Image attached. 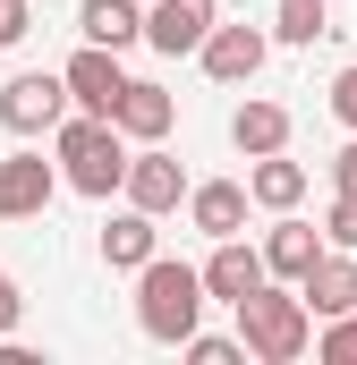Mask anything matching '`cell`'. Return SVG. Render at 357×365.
<instances>
[{
  "label": "cell",
  "mask_w": 357,
  "mask_h": 365,
  "mask_svg": "<svg viewBox=\"0 0 357 365\" xmlns=\"http://www.w3.org/2000/svg\"><path fill=\"white\" fill-rule=\"evenodd\" d=\"M230 314H238V349H247L256 365H298L306 349H315V314H306V297H298L289 280L247 289Z\"/></svg>",
  "instance_id": "cell-1"
},
{
  "label": "cell",
  "mask_w": 357,
  "mask_h": 365,
  "mask_svg": "<svg viewBox=\"0 0 357 365\" xmlns=\"http://www.w3.org/2000/svg\"><path fill=\"white\" fill-rule=\"evenodd\" d=\"M51 170H60V187H77V195H94V204H111L119 195V170H128V136L111 128V119H94V110H69L60 128H51Z\"/></svg>",
  "instance_id": "cell-2"
},
{
  "label": "cell",
  "mask_w": 357,
  "mask_h": 365,
  "mask_svg": "<svg viewBox=\"0 0 357 365\" xmlns=\"http://www.w3.org/2000/svg\"><path fill=\"white\" fill-rule=\"evenodd\" d=\"M196 323H204V280H196V264L145 255V264H136V331L162 340V349H178Z\"/></svg>",
  "instance_id": "cell-3"
},
{
  "label": "cell",
  "mask_w": 357,
  "mask_h": 365,
  "mask_svg": "<svg viewBox=\"0 0 357 365\" xmlns=\"http://www.w3.org/2000/svg\"><path fill=\"white\" fill-rule=\"evenodd\" d=\"M60 119H69L60 68H17V77L0 86V128H9V136H51Z\"/></svg>",
  "instance_id": "cell-4"
},
{
  "label": "cell",
  "mask_w": 357,
  "mask_h": 365,
  "mask_svg": "<svg viewBox=\"0 0 357 365\" xmlns=\"http://www.w3.org/2000/svg\"><path fill=\"white\" fill-rule=\"evenodd\" d=\"M196 60H204L213 86H256L264 60H272V34L264 26H221V17H213V34L196 43Z\"/></svg>",
  "instance_id": "cell-5"
},
{
  "label": "cell",
  "mask_w": 357,
  "mask_h": 365,
  "mask_svg": "<svg viewBox=\"0 0 357 365\" xmlns=\"http://www.w3.org/2000/svg\"><path fill=\"white\" fill-rule=\"evenodd\" d=\"M119 195L136 204V212H178V195H187V170H178L162 145H145V153H128V170H119Z\"/></svg>",
  "instance_id": "cell-6"
},
{
  "label": "cell",
  "mask_w": 357,
  "mask_h": 365,
  "mask_svg": "<svg viewBox=\"0 0 357 365\" xmlns=\"http://www.w3.org/2000/svg\"><path fill=\"white\" fill-rule=\"evenodd\" d=\"M60 86H69V110H94V119H111V102L128 93V68H119V51L86 43V51L60 68Z\"/></svg>",
  "instance_id": "cell-7"
},
{
  "label": "cell",
  "mask_w": 357,
  "mask_h": 365,
  "mask_svg": "<svg viewBox=\"0 0 357 365\" xmlns=\"http://www.w3.org/2000/svg\"><path fill=\"white\" fill-rule=\"evenodd\" d=\"M196 280H204V306H238L247 289H264V255L247 238H213V255L196 264Z\"/></svg>",
  "instance_id": "cell-8"
},
{
  "label": "cell",
  "mask_w": 357,
  "mask_h": 365,
  "mask_svg": "<svg viewBox=\"0 0 357 365\" xmlns=\"http://www.w3.org/2000/svg\"><path fill=\"white\" fill-rule=\"evenodd\" d=\"M256 255H264V280H289V289H298L306 264L323 255V230H315V221H298V212H272V230H264V247H256Z\"/></svg>",
  "instance_id": "cell-9"
},
{
  "label": "cell",
  "mask_w": 357,
  "mask_h": 365,
  "mask_svg": "<svg viewBox=\"0 0 357 365\" xmlns=\"http://www.w3.org/2000/svg\"><path fill=\"white\" fill-rule=\"evenodd\" d=\"M204 34H213V0H145V43H154L162 60L196 51Z\"/></svg>",
  "instance_id": "cell-10"
},
{
  "label": "cell",
  "mask_w": 357,
  "mask_h": 365,
  "mask_svg": "<svg viewBox=\"0 0 357 365\" xmlns=\"http://www.w3.org/2000/svg\"><path fill=\"white\" fill-rule=\"evenodd\" d=\"M51 195H60V170L43 153H9L0 162V221H34Z\"/></svg>",
  "instance_id": "cell-11"
},
{
  "label": "cell",
  "mask_w": 357,
  "mask_h": 365,
  "mask_svg": "<svg viewBox=\"0 0 357 365\" xmlns=\"http://www.w3.org/2000/svg\"><path fill=\"white\" fill-rule=\"evenodd\" d=\"M298 297H306V314H315V323L349 314V306H357V255H341V247H323V255L306 264V280H298Z\"/></svg>",
  "instance_id": "cell-12"
},
{
  "label": "cell",
  "mask_w": 357,
  "mask_h": 365,
  "mask_svg": "<svg viewBox=\"0 0 357 365\" xmlns=\"http://www.w3.org/2000/svg\"><path fill=\"white\" fill-rule=\"evenodd\" d=\"M171 119H178V102L162 86H145V77H128V93L111 102V128L128 136V145H162L171 136Z\"/></svg>",
  "instance_id": "cell-13"
},
{
  "label": "cell",
  "mask_w": 357,
  "mask_h": 365,
  "mask_svg": "<svg viewBox=\"0 0 357 365\" xmlns=\"http://www.w3.org/2000/svg\"><path fill=\"white\" fill-rule=\"evenodd\" d=\"M178 204H187V221H196L204 238H238V230H247V187L238 179H204V187H187Z\"/></svg>",
  "instance_id": "cell-14"
},
{
  "label": "cell",
  "mask_w": 357,
  "mask_h": 365,
  "mask_svg": "<svg viewBox=\"0 0 357 365\" xmlns=\"http://www.w3.org/2000/svg\"><path fill=\"white\" fill-rule=\"evenodd\" d=\"M298 195H306V162H289V145H281V153H256V170H247V204H264V212H298Z\"/></svg>",
  "instance_id": "cell-15"
},
{
  "label": "cell",
  "mask_w": 357,
  "mask_h": 365,
  "mask_svg": "<svg viewBox=\"0 0 357 365\" xmlns=\"http://www.w3.org/2000/svg\"><path fill=\"white\" fill-rule=\"evenodd\" d=\"M77 34H86V43H102V51L145 43V0H86V9H77Z\"/></svg>",
  "instance_id": "cell-16"
},
{
  "label": "cell",
  "mask_w": 357,
  "mask_h": 365,
  "mask_svg": "<svg viewBox=\"0 0 357 365\" xmlns=\"http://www.w3.org/2000/svg\"><path fill=\"white\" fill-rule=\"evenodd\" d=\"M230 145H238L247 162H256V153H281V145H289V110H281V102H238V110H230Z\"/></svg>",
  "instance_id": "cell-17"
},
{
  "label": "cell",
  "mask_w": 357,
  "mask_h": 365,
  "mask_svg": "<svg viewBox=\"0 0 357 365\" xmlns=\"http://www.w3.org/2000/svg\"><path fill=\"white\" fill-rule=\"evenodd\" d=\"M145 255H162V247H154V212H136V204L111 212V230H102V264H111V272H136Z\"/></svg>",
  "instance_id": "cell-18"
},
{
  "label": "cell",
  "mask_w": 357,
  "mask_h": 365,
  "mask_svg": "<svg viewBox=\"0 0 357 365\" xmlns=\"http://www.w3.org/2000/svg\"><path fill=\"white\" fill-rule=\"evenodd\" d=\"M332 34V0H272V43H323Z\"/></svg>",
  "instance_id": "cell-19"
},
{
  "label": "cell",
  "mask_w": 357,
  "mask_h": 365,
  "mask_svg": "<svg viewBox=\"0 0 357 365\" xmlns=\"http://www.w3.org/2000/svg\"><path fill=\"white\" fill-rule=\"evenodd\" d=\"M178 357H187V365H247V349H238V340H221V331H204V323H196V331H187V340H178Z\"/></svg>",
  "instance_id": "cell-20"
},
{
  "label": "cell",
  "mask_w": 357,
  "mask_h": 365,
  "mask_svg": "<svg viewBox=\"0 0 357 365\" xmlns=\"http://www.w3.org/2000/svg\"><path fill=\"white\" fill-rule=\"evenodd\" d=\"M315 357H323V365H357V306L332 314V323L315 331Z\"/></svg>",
  "instance_id": "cell-21"
},
{
  "label": "cell",
  "mask_w": 357,
  "mask_h": 365,
  "mask_svg": "<svg viewBox=\"0 0 357 365\" xmlns=\"http://www.w3.org/2000/svg\"><path fill=\"white\" fill-rule=\"evenodd\" d=\"M323 247L357 255V195H341V187H332V212H323Z\"/></svg>",
  "instance_id": "cell-22"
},
{
  "label": "cell",
  "mask_w": 357,
  "mask_h": 365,
  "mask_svg": "<svg viewBox=\"0 0 357 365\" xmlns=\"http://www.w3.org/2000/svg\"><path fill=\"white\" fill-rule=\"evenodd\" d=\"M332 119L357 136V68H341V77H332Z\"/></svg>",
  "instance_id": "cell-23"
},
{
  "label": "cell",
  "mask_w": 357,
  "mask_h": 365,
  "mask_svg": "<svg viewBox=\"0 0 357 365\" xmlns=\"http://www.w3.org/2000/svg\"><path fill=\"white\" fill-rule=\"evenodd\" d=\"M17 323H26V297H17V280L0 272V340H9V331H17Z\"/></svg>",
  "instance_id": "cell-24"
},
{
  "label": "cell",
  "mask_w": 357,
  "mask_h": 365,
  "mask_svg": "<svg viewBox=\"0 0 357 365\" xmlns=\"http://www.w3.org/2000/svg\"><path fill=\"white\" fill-rule=\"evenodd\" d=\"M332 187H341V195H357V136L332 153Z\"/></svg>",
  "instance_id": "cell-25"
},
{
  "label": "cell",
  "mask_w": 357,
  "mask_h": 365,
  "mask_svg": "<svg viewBox=\"0 0 357 365\" xmlns=\"http://www.w3.org/2000/svg\"><path fill=\"white\" fill-rule=\"evenodd\" d=\"M17 34H26V0H0V51H9Z\"/></svg>",
  "instance_id": "cell-26"
}]
</instances>
